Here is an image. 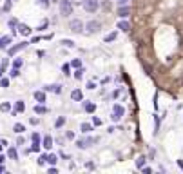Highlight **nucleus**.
<instances>
[{
    "instance_id": "37",
    "label": "nucleus",
    "mask_w": 183,
    "mask_h": 174,
    "mask_svg": "<svg viewBox=\"0 0 183 174\" xmlns=\"http://www.w3.org/2000/svg\"><path fill=\"white\" fill-rule=\"evenodd\" d=\"M18 75H20V73H18V69H17V67H13V71H11V76L15 78V76H18Z\"/></svg>"
},
{
    "instance_id": "20",
    "label": "nucleus",
    "mask_w": 183,
    "mask_h": 174,
    "mask_svg": "<svg viewBox=\"0 0 183 174\" xmlns=\"http://www.w3.org/2000/svg\"><path fill=\"white\" fill-rule=\"evenodd\" d=\"M0 111H2V113H7V111H11V105H9L7 102H2V103H0Z\"/></svg>"
},
{
    "instance_id": "1",
    "label": "nucleus",
    "mask_w": 183,
    "mask_h": 174,
    "mask_svg": "<svg viewBox=\"0 0 183 174\" xmlns=\"http://www.w3.org/2000/svg\"><path fill=\"white\" fill-rule=\"evenodd\" d=\"M82 4L87 13H96L100 7V0H82Z\"/></svg>"
},
{
    "instance_id": "45",
    "label": "nucleus",
    "mask_w": 183,
    "mask_h": 174,
    "mask_svg": "<svg viewBox=\"0 0 183 174\" xmlns=\"http://www.w3.org/2000/svg\"><path fill=\"white\" fill-rule=\"evenodd\" d=\"M123 4H127V0H120V6H123Z\"/></svg>"
},
{
    "instance_id": "13",
    "label": "nucleus",
    "mask_w": 183,
    "mask_h": 174,
    "mask_svg": "<svg viewBox=\"0 0 183 174\" xmlns=\"http://www.w3.org/2000/svg\"><path fill=\"white\" fill-rule=\"evenodd\" d=\"M35 100H36L38 103H44V102H45V95H44V91H35Z\"/></svg>"
},
{
    "instance_id": "32",
    "label": "nucleus",
    "mask_w": 183,
    "mask_h": 174,
    "mask_svg": "<svg viewBox=\"0 0 183 174\" xmlns=\"http://www.w3.org/2000/svg\"><path fill=\"white\" fill-rule=\"evenodd\" d=\"M82 65V62L80 60H78V58H76V60H73V62H71V67H76V69H78V67H80Z\"/></svg>"
},
{
    "instance_id": "27",
    "label": "nucleus",
    "mask_w": 183,
    "mask_h": 174,
    "mask_svg": "<svg viewBox=\"0 0 183 174\" xmlns=\"http://www.w3.org/2000/svg\"><path fill=\"white\" fill-rule=\"evenodd\" d=\"M63 123H65V116H60V118L56 120V123H55V127H56V129H60V127H62V125H63Z\"/></svg>"
},
{
    "instance_id": "11",
    "label": "nucleus",
    "mask_w": 183,
    "mask_h": 174,
    "mask_svg": "<svg viewBox=\"0 0 183 174\" xmlns=\"http://www.w3.org/2000/svg\"><path fill=\"white\" fill-rule=\"evenodd\" d=\"M51 145H53V138H51V136H45V138L42 140V147H44V149H51Z\"/></svg>"
},
{
    "instance_id": "18",
    "label": "nucleus",
    "mask_w": 183,
    "mask_h": 174,
    "mask_svg": "<svg viewBox=\"0 0 183 174\" xmlns=\"http://www.w3.org/2000/svg\"><path fill=\"white\" fill-rule=\"evenodd\" d=\"M94 111H96V105L91 103V102H87L85 103V113H94Z\"/></svg>"
},
{
    "instance_id": "3",
    "label": "nucleus",
    "mask_w": 183,
    "mask_h": 174,
    "mask_svg": "<svg viewBox=\"0 0 183 174\" xmlns=\"http://www.w3.org/2000/svg\"><path fill=\"white\" fill-rule=\"evenodd\" d=\"M83 27L87 29V33H89V35H94V33H98V31H100L102 24H100L98 20H91V22H89L87 25H83Z\"/></svg>"
},
{
    "instance_id": "4",
    "label": "nucleus",
    "mask_w": 183,
    "mask_h": 174,
    "mask_svg": "<svg viewBox=\"0 0 183 174\" xmlns=\"http://www.w3.org/2000/svg\"><path fill=\"white\" fill-rule=\"evenodd\" d=\"M69 29H71L73 33H82V31H83V22L78 18L71 20V22H69Z\"/></svg>"
},
{
    "instance_id": "28",
    "label": "nucleus",
    "mask_w": 183,
    "mask_h": 174,
    "mask_svg": "<svg viewBox=\"0 0 183 174\" xmlns=\"http://www.w3.org/2000/svg\"><path fill=\"white\" fill-rule=\"evenodd\" d=\"M62 44H63L65 47H74V42H73V40H69V38H63V40H62Z\"/></svg>"
},
{
    "instance_id": "7",
    "label": "nucleus",
    "mask_w": 183,
    "mask_h": 174,
    "mask_svg": "<svg viewBox=\"0 0 183 174\" xmlns=\"http://www.w3.org/2000/svg\"><path fill=\"white\" fill-rule=\"evenodd\" d=\"M27 45H29V42H22V44H18V45H15V47H11V49L7 51V55H9V56H13V55H17V53H18L20 49H25Z\"/></svg>"
},
{
    "instance_id": "38",
    "label": "nucleus",
    "mask_w": 183,
    "mask_h": 174,
    "mask_svg": "<svg viewBox=\"0 0 183 174\" xmlns=\"http://www.w3.org/2000/svg\"><path fill=\"white\" fill-rule=\"evenodd\" d=\"M94 87H96V83H94V82H89V83H87V89H94Z\"/></svg>"
},
{
    "instance_id": "48",
    "label": "nucleus",
    "mask_w": 183,
    "mask_h": 174,
    "mask_svg": "<svg viewBox=\"0 0 183 174\" xmlns=\"http://www.w3.org/2000/svg\"><path fill=\"white\" fill-rule=\"evenodd\" d=\"M0 151H2V143H0Z\"/></svg>"
},
{
    "instance_id": "40",
    "label": "nucleus",
    "mask_w": 183,
    "mask_h": 174,
    "mask_svg": "<svg viewBox=\"0 0 183 174\" xmlns=\"http://www.w3.org/2000/svg\"><path fill=\"white\" fill-rule=\"evenodd\" d=\"M38 163H40V165H44V163H45V156H40V160H38Z\"/></svg>"
},
{
    "instance_id": "39",
    "label": "nucleus",
    "mask_w": 183,
    "mask_h": 174,
    "mask_svg": "<svg viewBox=\"0 0 183 174\" xmlns=\"http://www.w3.org/2000/svg\"><path fill=\"white\" fill-rule=\"evenodd\" d=\"M29 123H31V125H36V123H38V120H36V118H31V120H29Z\"/></svg>"
},
{
    "instance_id": "36",
    "label": "nucleus",
    "mask_w": 183,
    "mask_h": 174,
    "mask_svg": "<svg viewBox=\"0 0 183 174\" xmlns=\"http://www.w3.org/2000/svg\"><path fill=\"white\" fill-rule=\"evenodd\" d=\"M93 125H102V120L96 118V116H93Z\"/></svg>"
},
{
    "instance_id": "10",
    "label": "nucleus",
    "mask_w": 183,
    "mask_h": 174,
    "mask_svg": "<svg viewBox=\"0 0 183 174\" xmlns=\"http://www.w3.org/2000/svg\"><path fill=\"white\" fill-rule=\"evenodd\" d=\"M44 91H53V93L60 95V93H62V85H58V83H56V85H45V87H44Z\"/></svg>"
},
{
    "instance_id": "17",
    "label": "nucleus",
    "mask_w": 183,
    "mask_h": 174,
    "mask_svg": "<svg viewBox=\"0 0 183 174\" xmlns=\"http://www.w3.org/2000/svg\"><path fill=\"white\" fill-rule=\"evenodd\" d=\"M13 131H15L17 134H20V133H24V131H25V127H24L22 123H15V125H13Z\"/></svg>"
},
{
    "instance_id": "34",
    "label": "nucleus",
    "mask_w": 183,
    "mask_h": 174,
    "mask_svg": "<svg viewBox=\"0 0 183 174\" xmlns=\"http://www.w3.org/2000/svg\"><path fill=\"white\" fill-rule=\"evenodd\" d=\"M4 11H11V0H6V4H4Z\"/></svg>"
},
{
    "instance_id": "23",
    "label": "nucleus",
    "mask_w": 183,
    "mask_h": 174,
    "mask_svg": "<svg viewBox=\"0 0 183 174\" xmlns=\"http://www.w3.org/2000/svg\"><path fill=\"white\" fill-rule=\"evenodd\" d=\"M69 71H71V65H69V64H63V65H62V73H63L65 76H69V75H71Z\"/></svg>"
},
{
    "instance_id": "47",
    "label": "nucleus",
    "mask_w": 183,
    "mask_h": 174,
    "mask_svg": "<svg viewBox=\"0 0 183 174\" xmlns=\"http://www.w3.org/2000/svg\"><path fill=\"white\" fill-rule=\"evenodd\" d=\"M51 2H60V0H51Z\"/></svg>"
},
{
    "instance_id": "2",
    "label": "nucleus",
    "mask_w": 183,
    "mask_h": 174,
    "mask_svg": "<svg viewBox=\"0 0 183 174\" xmlns=\"http://www.w3.org/2000/svg\"><path fill=\"white\" fill-rule=\"evenodd\" d=\"M71 13H73V2L71 0H60V15L69 17Z\"/></svg>"
},
{
    "instance_id": "6",
    "label": "nucleus",
    "mask_w": 183,
    "mask_h": 174,
    "mask_svg": "<svg viewBox=\"0 0 183 174\" xmlns=\"http://www.w3.org/2000/svg\"><path fill=\"white\" fill-rule=\"evenodd\" d=\"M31 140H33V147H31V151H36V153H38V151H40V145H42L40 134H36V133H35V134L31 136Z\"/></svg>"
},
{
    "instance_id": "24",
    "label": "nucleus",
    "mask_w": 183,
    "mask_h": 174,
    "mask_svg": "<svg viewBox=\"0 0 183 174\" xmlns=\"http://www.w3.org/2000/svg\"><path fill=\"white\" fill-rule=\"evenodd\" d=\"M145 160H147L145 156H140V158L136 160V167H138V169H142L143 165H145Z\"/></svg>"
},
{
    "instance_id": "8",
    "label": "nucleus",
    "mask_w": 183,
    "mask_h": 174,
    "mask_svg": "<svg viewBox=\"0 0 183 174\" xmlns=\"http://www.w3.org/2000/svg\"><path fill=\"white\" fill-rule=\"evenodd\" d=\"M18 33L24 35V37H29V35H31V27L25 25V24H18Z\"/></svg>"
},
{
    "instance_id": "26",
    "label": "nucleus",
    "mask_w": 183,
    "mask_h": 174,
    "mask_svg": "<svg viewBox=\"0 0 183 174\" xmlns=\"http://www.w3.org/2000/svg\"><path fill=\"white\" fill-rule=\"evenodd\" d=\"M82 131H83V133H91V131H93V125H91V123H82Z\"/></svg>"
},
{
    "instance_id": "14",
    "label": "nucleus",
    "mask_w": 183,
    "mask_h": 174,
    "mask_svg": "<svg viewBox=\"0 0 183 174\" xmlns=\"http://www.w3.org/2000/svg\"><path fill=\"white\" fill-rule=\"evenodd\" d=\"M129 13H131V7H127V6H125V7H120V9H118V15H120V17H122V18H125V17H129Z\"/></svg>"
},
{
    "instance_id": "43",
    "label": "nucleus",
    "mask_w": 183,
    "mask_h": 174,
    "mask_svg": "<svg viewBox=\"0 0 183 174\" xmlns=\"http://www.w3.org/2000/svg\"><path fill=\"white\" fill-rule=\"evenodd\" d=\"M4 160H6V158H4V156L0 154V163H4Z\"/></svg>"
},
{
    "instance_id": "19",
    "label": "nucleus",
    "mask_w": 183,
    "mask_h": 174,
    "mask_svg": "<svg viewBox=\"0 0 183 174\" xmlns=\"http://www.w3.org/2000/svg\"><path fill=\"white\" fill-rule=\"evenodd\" d=\"M7 156L11 158V160H18V154H17V149H7Z\"/></svg>"
},
{
    "instance_id": "16",
    "label": "nucleus",
    "mask_w": 183,
    "mask_h": 174,
    "mask_svg": "<svg viewBox=\"0 0 183 174\" xmlns=\"http://www.w3.org/2000/svg\"><path fill=\"white\" fill-rule=\"evenodd\" d=\"M118 29H122V31H129V29H131V24H129V22H125V20H122V22L118 24Z\"/></svg>"
},
{
    "instance_id": "29",
    "label": "nucleus",
    "mask_w": 183,
    "mask_h": 174,
    "mask_svg": "<svg viewBox=\"0 0 183 174\" xmlns=\"http://www.w3.org/2000/svg\"><path fill=\"white\" fill-rule=\"evenodd\" d=\"M82 76H83V69L78 67V69H76V73H74V78H76V80H82Z\"/></svg>"
},
{
    "instance_id": "44",
    "label": "nucleus",
    "mask_w": 183,
    "mask_h": 174,
    "mask_svg": "<svg viewBox=\"0 0 183 174\" xmlns=\"http://www.w3.org/2000/svg\"><path fill=\"white\" fill-rule=\"evenodd\" d=\"M71 2H73V4H80L82 0H71Z\"/></svg>"
},
{
    "instance_id": "46",
    "label": "nucleus",
    "mask_w": 183,
    "mask_h": 174,
    "mask_svg": "<svg viewBox=\"0 0 183 174\" xmlns=\"http://www.w3.org/2000/svg\"><path fill=\"white\" fill-rule=\"evenodd\" d=\"M0 172H4V167H2V165H0Z\"/></svg>"
},
{
    "instance_id": "35",
    "label": "nucleus",
    "mask_w": 183,
    "mask_h": 174,
    "mask_svg": "<svg viewBox=\"0 0 183 174\" xmlns=\"http://www.w3.org/2000/svg\"><path fill=\"white\" fill-rule=\"evenodd\" d=\"M42 7H49V0H36Z\"/></svg>"
},
{
    "instance_id": "25",
    "label": "nucleus",
    "mask_w": 183,
    "mask_h": 174,
    "mask_svg": "<svg viewBox=\"0 0 183 174\" xmlns=\"http://www.w3.org/2000/svg\"><path fill=\"white\" fill-rule=\"evenodd\" d=\"M76 147H78V149H87L89 145H87L85 140H78V141H76Z\"/></svg>"
},
{
    "instance_id": "9",
    "label": "nucleus",
    "mask_w": 183,
    "mask_h": 174,
    "mask_svg": "<svg viewBox=\"0 0 183 174\" xmlns=\"http://www.w3.org/2000/svg\"><path fill=\"white\" fill-rule=\"evenodd\" d=\"M71 98H73L74 102H82V100H83V93H82L80 89H74V91L71 93Z\"/></svg>"
},
{
    "instance_id": "31",
    "label": "nucleus",
    "mask_w": 183,
    "mask_h": 174,
    "mask_svg": "<svg viewBox=\"0 0 183 174\" xmlns=\"http://www.w3.org/2000/svg\"><path fill=\"white\" fill-rule=\"evenodd\" d=\"M22 64H24V60H22V58H17V60H15V64H13V67L20 69V67H22Z\"/></svg>"
},
{
    "instance_id": "15",
    "label": "nucleus",
    "mask_w": 183,
    "mask_h": 174,
    "mask_svg": "<svg viewBox=\"0 0 183 174\" xmlns=\"http://www.w3.org/2000/svg\"><path fill=\"white\" fill-rule=\"evenodd\" d=\"M45 161H47L49 165H55V163L58 161V158H56V154H47L45 156Z\"/></svg>"
},
{
    "instance_id": "30",
    "label": "nucleus",
    "mask_w": 183,
    "mask_h": 174,
    "mask_svg": "<svg viewBox=\"0 0 183 174\" xmlns=\"http://www.w3.org/2000/svg\"><path fill=\"white\" fill-rule=\"evenodd\" d=\"M112 40H116V33L107 35V37H105V44H109V42H112Z\"/></svg>"
},
{
    "instance_id": "22",
    "label": "nucleus",
    "mask_w": 183,
    "mask_h": 174,
    "mask_svg": "<svg viewBox=\"0 0 183 174\" xmlns=\"http://www.w3.org/2000/svg\"><path fill=\"white\" fill-rule=\"evenodd\" d=\"M35 113H36V114H44V113H47V109L40 103V105H35Z\"/></svg>"
},
{
    "instance_id": "21",
    "label": "nucleus",
    "mask_w": 183,
    "mask_h": 174,
    "mask_svg": "<svg viewBox=\"0 0 183 174\" xmlns=\"http://www.w3.org/2000/svg\"><path fill=\"white\" fill-rule=\"evenodd\" d=\"M15 109H17V113H24V111H25V103H24V102H17Z\"/></svg>"
},
{
    "instance_id": "12",
    "label": "nucleus",
    "mask_w": 183,
    "mask_h": 174,
    "mask_svg": "<svg viewBox=\"0 0 183 174\" xmlns=\"http://www.w3.org/2000/svg\"><path fill=\"white\" fill-rule=\"evenodd\" d=\"M9 44H11V37H2L0 38V49H6Z\"/></svg>"
},
{
    "instance_id": "42",
    "label": "nucleus",
    "mask_w": 183,
    "mask_h": 174,
    "mask_svg": "<svg viewBox=\"0 0 183 174\" xmlns=\"http://www.w3.org/2000/svg\"><path fill=\"white\" fill-rule=\"evenodd\" d=\"M65 136H67V138H69V140H73V138H74V134H73V133H71V131H69V133H67V134H65Z\"/></svg>"
},
{
    "instance_id": "33",
    "label": "nucleus",
    "mask_w": 183,
    "mask_h": 174,
    "mask_svg": "<svg viewBox=\"0 0 183 174\" xmlns=\"http://www.w3.org/2000/svg\"><path fill=\"white\" fill-rule=\"evenodd\" d=\"M0 85H2V87H9V80H7V78H2V80H0Z\"/></svg>"
},
{
    "instance_id": "5",
    "label": "nucleus",
    "mask_w": 183,
    "mask_h": 174,
    "mask_svg": "<svg viewBox=\"0 0 183 174\" xmlns=\"http://www.w3.org/2000/svg\"><path fill=\"white\" fill-rule=\"evenodd\" d=\"M123 113H125V109H123L122 105H118V103H116V105L112 107V116H111V118H112V122H120V120H122V116H123Z\"/></svg>"
},
{
    "instance_id": "41",
    "label": "nucleus",
    "mask_w": 183,
    "mask_h": 174,
    "mask_svg": "<svg viewBox=\"0 0 183 174\" xmlns=\"http://www.w3.org/2000/svg\"><path fill=\"white\" fill-rule=\"evenodd\" d=\"M142 171H143L145 174H149V172H151V169H149V167H142Z\"/></svg>"
}]
</instances>
